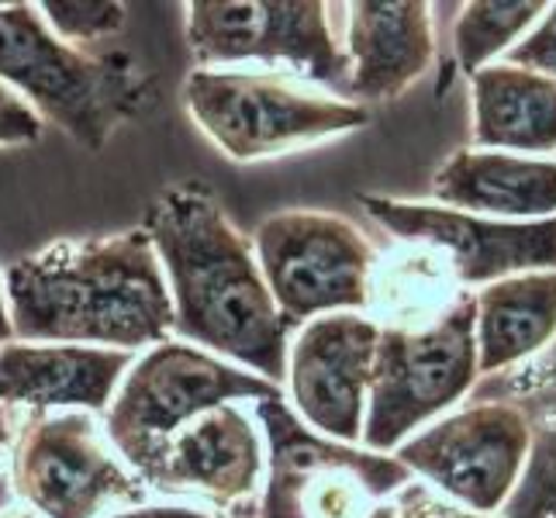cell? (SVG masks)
<instances>
[{"label": "cell", "mask_w": 556, "mask_h": 518, "mask_svg": "<svg viewBox=\"0 0 556 518\" xmlns=\"http://www.w3.org/2000/svg\"><path fill=\"white\" fill-rule=\"evenodd\" d=\"M142 232L163 266L174 336L283 388L294 329L222 201L198 180L177 184L152 201Z\"/></svg>", "instance_id": "6da1fadb"}, {"label": "cell", "mask_w": 556, "mask_h": 518, "mask_svg": "<svg viewBox=\"0 0 556 518\" xmlns=\"http://www.w3.org/2000/svg\"><path fill=\"white\" fill-rule=\"evenodd\" d=\"M8 315L22 342L139 353L174 339V304L142 228L70 239L8 266Z\"/></svg>", "instance_id": "7a4b0ae2"}, {"label": "cell", "mask_w": 556, "mask_h": 518, "mask_svg": "<svg viewBox=\"0 0 556 518\" xmlns=\"http://www.w3.org/2000/svg\"><path fill=\"white\" fill-rule=\"evenodd\" d=\"M0 80L93 152L156 104V80L136 60L63 42L38 4H0Z\"/></svg>", "instance_id": "3957f363"}, {"label": "cell", "mask_w": 556, "mask_h": 518, "mask_svg": "<svg viewBox=\"0 0 556 518\" xmlns=\"http://www.w3.org/2000/svg\"><path fill=\"white\" fill-rule=\"evenodd\" d=\"M180 98L201 136L232 163L291 156L370 122V108L291 70H194Z\"/></svg>", "instance_id": "277c9868"}, {"label": "cell", "mask_w": 556, "mask_h": 518, "mask_svg": "<svg viewBox=\"0 0 556 518\" xmlns=\"http://www.w3.org/2000/svg\"><path fill=\"white\" fill-rule=\"evenodd\" d=\"M473 291L418 325H380L359 446L394 453L405 439L464 405L481 380Z\"/></svg>", "instance_id": "5b68a950"}, {"label": "cell", "mask_w": 556, "mask_h": 518, "mask_svg": "<svg viewBox=\"0 0 556 518\" xmlns=\"http://www.w3.org/2000/svg\"><path fill=\"white\" fill-rule=\"evenodd\" d=\"M256 426L266 473L253 518H397L391 497L415 477L394 453L318 435L287 397L256 401Z\"/></svg>", "instance_id": "8992f818"}, {"label": "cell", "mask_w": 556, "mask_h": 518, "mask_svg": "<svg viewBox=\"0 0 556 518\" xmlns=\"http://www.w3.org/2000/svg\"><path fill=\"white\" fill-rule=\"evenodd\" d=\"M266 397H283V388L184 339H166L136 356L111 397L101 429L122 464L146 484L169 439L198 415Z\"/></svg>", "instance_id": "52a82bcc"}, {"label": "cell", "mask_w": 556, "mask_h": 518, "mask_svg": "<svg viewBox=\"0 0 556 518\" xmlns=\"http://www.w3.org/2000/svg\"><path fill=\"white\" fill-rule=\"evenodd\" d=\"M249 242L280 318L294 332L336 312L370 315L380 253L346 215L315 207L277 211L256 225Z\"/></svg>", "instance_id": "ba28073f"}, {"label": "cell", "mask_w": 556, "mask_h": 518, "mask_svg": "<svg viewBox=\"0 0 556 518\" xmlns=\"http://www.w3.org/2000/svg\"><path fill=\"white\" fill-rule=\"evenodd\" d=\"M8 477L17 502L42 518H104L111 508L146 505L149 494L87 412H25Z\"/></svg>", "instance_id": "9c48e42d"}, {"label": "cell", "mask_w": 556, "mask_h": 518, "mask_svg": "<svg viewBox=\"0 0 556 518\" xmlns=\"http://www.w3.org/2000/svg\"><path fill=\"white\" fill-rule=\"evenodd\" d=\"M187 49L201 70L232 63H287L346 98L350 55L336 28V4L318 0H194L187 4Z\"/></svg>", "instance_id": "30bf717a"}, {"label": "cell", "mask_w": 556, "mask_h": 518, "mask_svg": "<svg viewBox=\"0 0 556 518\" xmlns=\"http://www.w3.org/2000/svg\"><path fill=\"white\" fill-rule=\"evenodd\" d=\"M529 450L532 429L519 405L502 397H467L405 439L394 456L453 505L497 515L522 481Z\"/></svg>", "instance_id": "8fae6325"}, {"label": "cell", "mask_w": 556, "mask_h": 518, "mask_svg": "<svg viewBox=\"0 0 556 518\" xmlns=\"http://www.w3.org/2000/svg\"><path fill=\"white\" fill-rule=\"evenodd\" d=\"M359 207L397 242L432 249L450 266L459 291L494 280L556 270V218L497 222L432 201L359 194Z\"/></svg>", "instance_id": "7c38bea8"}, {"label": "cell", "mask_w": 556, "mask_h": 518, "mask_svg": "<svg viewBox=\"0 0 556 518\" xmlns=\"http://www.w3.org/2000/svg\"><path fill=\"white\" fill-rule=\"evenodd\" d=\"M380 321L363 312H336L304 321L287 345L283 397L308 429L359 446Z\"/></svg>", "instance_id": "4fadbf2b"}, {"label": "cell", "mask_w": 556, "mask_h": 518, "mask_svg": "<svg viewBox=\"0 0 556 518\" xmlns=\"http://www.w3.org/2000/svg\"><path fill=\"white\" fill-rule=\"evenodd\" d=\"M266 473V443L253 418L239 405H218L180 429L146 481L163 497H190L204 511L215 508L228 518L256 515Z\"/></svg>", "instance_id": "5bb4252c"}, {"label": "cell", "mask_w": 556, "mask_h": 518, "mask_svg": "<svg viewBox=\"0 0 556 518\" xmlns=\"http://www.w3.org/2000/svg\"><path fill=\"white\" fill-rule=\"evenodd\" d=\"M136 356L101 345L11 339L0 345V405L104 415Z\"/></svg>", "instance_id": "9a60e30c"}, {"label": "cell", "mask_w": 556, "mask_h": 518, "mask_svg": "<svg viewBox=\"0 0 556 518\" xmlns=\"http://www.w3.org/2000/svg\"><path fill=\"white\" fill-rule=\"evenodd\" d=\"M342 46L350 55L346 101H397L435 60L432 4L421 0H359L346 4Z\"/></svg>", "instance_id": "2e32d148"}, {"label": "cell", "mask_w": 556, "mask_h": 518, "mask_svg": "<svg viewBox=\"0 0 556 518\" xmlns=\"http://www.w3.org/2000/svg\"><path fill=\"white\" fill-rule=\"evenodd\" d=\"M432 204L497 222L556 218V160L456 149L432 173Z\"/></svg>", "instance_id": "e0dca14e"}, {"label": "cell", "mask_w": 556, "mask_h": 518, "mask_svg": "<svg viewBox=\"0 0 556 518\" xmlns=\"http://www.w3.org/2000/svg\"><path fill=\"white\" fill-rule=\"evenodd\" d=\"M473 336L481 377L540 356L556 339V270L494 280L473 291Z\"/></svg>", "instance_id": "ac0fdd59"}, {"label": "cell", "mask_w": 556, "mask_h": 518, "mask_svg": "<svg viewBox=\"0 0 556 518\" xmlns=\"http://www.w3.org/2000/svg\"><path fill=\"white\" fill-rule=\"evenodd\" d=\"M473 149L543 156L556 152V84L540 73L491 63L470 76Z\"/></svg>", "instance_id": "d6986e66"}, {"label": "cell", "mask_w": 556, "mask_h": 518, "mask_svg": "<svg viewBox=\"0 0 556 518\" xmlns=\"http://www.w3.org/2000/svg\"><path fill=\"white\" fill-rule=\"evenodd\" d=\"M470 397H502L519 405L532 429L529 464L508 505L505 518H556V339L505 374L477 380Z\"/></svg>", "instance_id": "ffe728a7"}, {"label": "cell", "mask_w": 556, "mask_h": 518, "mask_svg": "<svg viewBox=\"0 0 556 518\" xmlns=\"http://www.w3.org/2000/svg\"><path fill=\"white\" fill-rule=\"evenodd\" d=\"M546 4L540 0H477L464 4L453 22V55L456 66L467 76L497 63L502 55L519 42V38L540 22Z\"/></svg>", "instance_id": "44dd1931"}, {"label": "cell", "mask_w": 556, "mask_h": 518, "mask_svg": "<svg viewBox=\"0 0 556 518\" xmlns=\"http://www.w3.org/2000/svg\"><path fill=\"white\" fill-rule=\"evenodd\" d=\"M49 28L70 46H98L125 28L128 8L111 0H46L38 4Z\"/></svg>", "instance_id": "7402d4cb"}, {"label": "cell", "mask_w": 556, "mask_h": 518, "mask_svg": "<svg viewBox=\"0 0 556 518\" xmlns=\"http://www.w3.org/2000/svg\"><path fill=\"white\" fill-rule=\"evenodd\" d=\"M502 63L540 73L556 84V4H546L540 22H535L519 42L502 55Z\"/></svg>", "instance_id": "603a6c76"}, {"label": "cell", "mask_w": 556, "mask_h": 518, "mask_svg": "<svg viewBox=\"0 0 556 518\" xmlns=\"http://www.w3.org/2000/svg\"><path fill=\"white\" fill-rule=\"evenodd\" d=\"M391 502H394L397 518H505L502 511L481 515V511H470L464 505H453L450 497H443V494L432 491L429 484H421V481L405 484L391 497Z\"/></svg>", "instance_id": "cb8c5ba5"}, {"label": "cell", "mask_w": 556, "mask_h": 518, "mask_svg": "<svg viewBox=\"0 0 556 518\" xmlns=\"http://www.w3.org/2000/svg\"><path fill=\"white\" fill-rule=\"evenodd\" d=\"M42 125L22 93L0 80V146H31L42 139Z\"/></svg>", "instance_id": "d4e9b609"}, {"label": "cell", "mask_w": 556, "mask_h": 518, "mask_svg": "<svg viewBox=\"0 0 556 518\" xmlns=\"http://www.w3.org/2000/svg\"><path fill=\"white\" fill-rule=\"evenodd\" d=\"M104 518H215V515L204 511L201 505H136Z\"/></svg>", "instance_id": "484cf974"}, {"label": "cell", "mask_w": 556, "mask_h": 518, "mask_svg": "<svg viewBox=\"0 0 556 518\" xmlns=\"http://www.w3.org/2000/svg\"><path fill=\"white\" fill-rule=\"evenodd\" d=\"M25 412H17L11 405H0V470L8 464V450L14 443V432H17V421H22Z\"/></svg>", "instance_id": "4316f807"}, {"label": "cell", "mask_w": 556, "mask_h": 518, "mask_svg": "<svg viewBox=\"0 0 556 518\" xmlns=\"http://www.w3.org/2000/svg\"><path fill=\"white\" fill-rule=\"evenodd\" d=\"M14 339L11 329V315H8V291H4V277H0V345Z\"/></svg>", "instance_id": "83f0119b"}, {"label": "cell", "mask_w": 556, "mask_h": 518, "mask_svg": "<svg viewBox=\"0 0 556 518\" xmlns=\"http://www.w3.org/2000/svg\"><path fill=\"white\" fill-rule=\"evenodd\" d=\"M0 518H42V515L28 508L25 502H8V505H0Z\"/></svg>", "instance_id": "f1b7e54d"}]
</instances>
